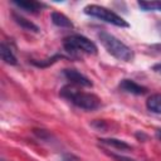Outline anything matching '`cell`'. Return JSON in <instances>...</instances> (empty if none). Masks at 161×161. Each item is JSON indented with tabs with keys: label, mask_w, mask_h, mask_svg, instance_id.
<instances>
[{
	"label": "cell",
	"mask_w": 161,
	"mask_h": 161,
	"mask_svg": "<svg viewBox=\"0 0 161 161\" xmlns=\"http://www.w3.org/2000/svg\"><path fill=\"white\" fill-rule=\"evenodd\" d=\"M60 96L63 98L68 99L74 106H77L78 108H82L86 111H93L101 106V99L96 94L88 93V92H82V91L77 89V87L73 84L64 86L60 89Z\"/></svg>",
	"instance_id": "cell-1"
},
{
	"label": "cell",
	"mask_w": 161,
	"mask_h": 161,
	"mask_svg": "<svg viewBox=\"0 0 161 161\" xmlns=\"http://www.w3.org/2000/svg\"><path fill=\"white\" fill-rule=\"evenodd\" d=\"M98 39L101 44L104 47V49L116 59L123 60V62H130L133 58V52L132 49L122 43L118 38L114 35L107 33V31H101L98 33Z\"/></svg>",
	"instance_id": "cell-2"
},
{
	"label": "cell",
	"mask_w": 161,
	"mask_h": 161,
	"mask_svg": "<svg viewBox=\"0 0 161 161\" xmlns=\"http://www.w3.org/2000/svg\"><path fill=\"white\" fill-rule=\"evenodd\" d=\"M63 47L67 53L70 54V57H78L80 53L84 54H97L98 49L97 45L80 34H73L70 36L64 38Z\"/></svg>",
	"instance_id": "cell-3"
},
{
	"label": "cell",
	"mask_w": 161,
	"mask_h": 161,
	"mask_svg": "<svg viewBox=\"0 0 161 161\" xmlns=\"http://www.w3.org/2000/svg\"><path fill=\"white\" fill-rule=\"evenodd\" d=\"M84 14L89 15V16H93V18H97L102 21H106V23H109L114 26H118V28H128L130 24L119 15H117L114 11L104 8V6H101V5H96V4H91V5H87L84 9H83Z\"/></svg>",
	"instance_id": "cell-4"
},
{
	"label": "cell",
	"mask_w": 161,
	"mask_h": 161,
	"mask_svg": "<svg viewBox=\"0 0 161 161\" xmlns=\"http://www.w3.org/2000/svg\"><path fill=\"white\" fill-rule=\"evenodd\" d=\"M63 75L70 82L73 86H80V87H92V82L82 73H79L75 69H64Z\"/></svg>",
	"instance_id": "cell-5"
},
{
	"label": "cell",
	"mask_w": 161,
	"mask_h": 161,
	"mask_svg": "<svg viewBox=\"0 0 161 161\" xmlns=\"http://www.w3.org/2000/svg\"><path fill=\"white\" fill-rule=\"evenodd\" d=\"M119 89H122L123 92L131 93V94H136V96H142L147 92L146 87L137 84L132 79H122L119 82Z\"/></svg>",
	"instance_id": "cell-6"
},
{
	"label": "cell",
	"mask_w": 161,
	"mask_h": 161,
	"mask_svg": "<svg viewBox=\"0 0 161 161\" xmlns=\"http://www.w3.org/2000/svg\"><path fill=\"white\" fill-rule=\"evenodd\" d=\"M13 4L15 6H18L21 10H25L28 13H39L42 11V9L45 6L44 4L39 3V1H33V0H20V1H13Z\"/></svg>",
	"instance_id": "cell-7"
},
{
	"label": "cell",
	"mask_w": 161,
	"mask_h": 161,
	"mask_svg": "<svg viewBox=\"0 0 161 161\" xmlns=\"http://www.w3.org/2000/svg\"><path fill=\"white\" fill-rule=\"evenodd\" d=\"M50 19H52V23L58 26V28H68V29H72L74 25L72 23V20L65 16L64 14L62 13H58V11H53L50 14Z\"/></svg>",
	"instance_id": "cell-8"
},
{
	"label": "cell",
	"mask_w": 161,
	"mask_h": 161,
	"mask_svg": "<svg viewBox=\"0 0 161 161\" xmlns=\"http://www.w3.org/2000/svg\"><path fill=\"white\" fill-rule=\"evenodd\" d=\"M0 54H1V59L6 64H10V65H16L18 64V59L14 55L11 48L9 45H6L5 43H1L0 44Z\"/></svg>",
	"instance_id": "cell-9"
},
{
	"label": "cell",
	"mask_w": 161,
	"mask_h": 161,
	"mask_svg": "<svg viewBox=\"0 0 161 161\" xmlns=\"http://www.w3.org/2000/svg\"><path fill=\"white\" fill-rule=\"evenodd\" d=\"M146 107L152 113L161 114V94L156 93V94L150 96L147 98V101H146Z\"/></svg>",
	"instance_id": "cell-10"
},
{
	"label": "cell",
	"mask_w": 161,
	"mask_h": 161,
	"mask_svg": "<svg viewBox=\"0 0 161 161\" xmlns=\"http://www.w3.org/2000/svg\"><path fill=\"white\" fill-rule=\"evenodd\" d=\"M13 18H14L15 23H16L18 25H20L24 30L34 31V33H38V31H39V28H38L34 23H31L30 20H28V19H25V18L20 16V15H18V14H13Z\"/></svg>",
	"instance_id": "cell-11"
},
{
	"label": "cell",
	"mask_w": 161,
	"mask_h": 161,
	"mask_svg": "<svg viewBox=\"0 0 161 161\" xmlns=\"http://www.w3.org/2000/svg\"><path fill=\"white\" fill-rule=\"evenodd\" d=\"M99 142L106 145V146H109V147H116L118 150H131L132 147L126 143L125 141H121V140H116V138H99Z\"/></svg>",
	"instance_id": "cell-12"
},
{
	"label": "cell",
	"mask_w": 161,
	"mask_h": 161,
	"mask_svg": "<svg viewBox=\"0 0 161 161\" xmlns=\"http://www.w3.org/2000/svg\"><path fill=\"white\" fill-rule=\"evenodd\" d=\"M137 5L143 11H161V1H138Z\"/></svg>",
	"instance_id": "cell-13"
},
{
	"label": "cell",
	"mask_w": 161,
	"mask_h": 161,
	"mask_svg": "<svg viewBox=\"0 0 161 161\" xmlns=\"http://www.w3.org/2000/svg\"><path fill=\"white\" fill-rule=\"evenodd\" d=\"M59 58H63V55L62 54H57V55H54L53 58H50V59H47V62H43V60H40V62H36V60H31V63L34 64V65H36V67H48L49 64H52V63H54L57 59H59Z\"/></svg>",
	"instance_id": "cell-14"
},
{
	"label": "cell",
	"mask_w": 161,
	"mask_h": 161,
	"mask_svg": "<svg viewBox=\"0 0 161 161\" xmlns=\"http://www.w3.org/2000/svg\"><path fill=\"white\" fill-rule=\"evenodd\" d=\"M59 161H79L78 157H75L74 155H70V153H64Z\"/></svg>",
	"instance_id": "cell-15"
},
{
	"label": "cell",
	"mask_w": 161,
	"mask_h": 161,
	"mask_svg": "<svg viewBox=\"0 0 161 161\" xmlns=\"http://www.w3.org/2000/svg\"><path fill=\"white\" fill-rule=\"evenodd\" d=\"M113 157H116L117 160H119V161H135V160H131V158H128V157H125V156H118V155H112Z\"/></svg>",
	"instance_id": "cell-16"
},
{
	"label": "cell",
	"mask_w": 161,
	"mask_h": 161,
	"mask_svg": "<svg viewBox=\"0 0 161 161\" xmlns=\"http://www.w3.org/2000/svg\"><path fill=\"white\" fill-rule=\"evenodd\" d=\"M152 69H153L155 72H157V73H160V74H161V63H157V64H155V65L152 67Z\"/></svg>",
	"instance_id": "cell-17"
},
{
	"label": "cell",
	"mask_w": 161,
	"mask_h": 161,
	"mask_svg": "<svg viewBox=\"0 0 161 161\" xmlns=\"http://www.w3.org/2000/svg\"><path fill=\"white\" fill-rule=\"evenodd\" d=\"M156 137H157V140L161 142V128L156 130Z\"/></svg>",
	"instance_id": "cell-18"
}]
</instances>
